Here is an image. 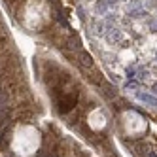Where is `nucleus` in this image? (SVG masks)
<instances>
[]
</instances>
